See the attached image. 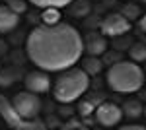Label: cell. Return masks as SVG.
<instances>
[{
    "label": "cell",
    "mask_w": 146,
    "mask_h": 130,
    "mask_svg": "<svg viewBox=\"0 0 146 130\" xmlns=\"http://www.w3.org/2000/svg\"><path fill=\"white\" fill-rule=\"evenodd\" d=\"M25 54L45 72H62L82 58L84 41L78 29L66 22L55 25L41 23L27 35Z\"/></svg>",
    "instance_id": "6da1fadb"
},
{
    "label": "cell",
    "mask_w": 146,
    "mask_h": 130,
    "mask_svg": "<svg viewBox=\"0 0 146 130\" xmlns=\"http://www.w3.org/2000/svg\"><path fill=\"white\" fill-rule=\"evenodd\" d=\"M105 82L111 91L115 93H135L146 82V74L133 60H119L109 66Z\"/></svg>",
    "instance_id": "7a4b0ae2"
},
{
    "label": "cell",
    "mask_w": 146,
    "mask_h": 130,
    "mask_svg": "<svg viewBox=\"0 0 146 130\" xmlns=\"http://www.w3.org/2000/svg\"><path fill=\"white\" fill-rule=\"evenodd\" d=\"M88 87H90V76L78 66H70L62 70L60 76L55 80L53 95L58 103H72L82 97L88 91Z\"/></svg>",
    "instance_id": "3957f363"
},
{
    "label": "cell",
    "mask_w": 146,
    "mask_h": 130,
    "mask_svg": "<svg viewBox=\"0 0 146 130\" xmlns=\"http://www.w3.org/2000/svg\"><path fill=\"white\" fill-rule=\"evenodd\" d=\"M0 119L10 128H16V130H45L47 128V124L41 122L39 119H31V120L22 119L18 115V111L14 109L12 101L2 93H0Z\"/></svg>",
    "instance_id": "277c9868"
},
{
    "label": "cell",
    "mask_w": 146,
    "mask_h": 130,
    "mask_svg": "<svg viewBox=\"0 0 146 130\" xmlns=\"http://www.w3.org/2000/svg\"><path fill=\"white\" fill-rule=\"evenodd\" d=\"M12 105L14 109L18 111V115L25 120H31V119H37V115L41 113V107H43V103H41V99L37 93L33 91H20V93H16V97L12 99Z\"/></svg>",
    "instance_id": "5b68a950"
},
{
    "label": "cell",
    "mask_w": 146,
    "mask_h": 130,
    "mask_svg": "<svg viewBox=\"0 0 146 130\" xmlns=\"http://www.w3.org/2000/svg\"><path fill=\"white\" fill-rule=\"evenodd\" d=\"M100 29L105 37H119V35H125L131 29V22L125 18L121 12H113V14H107L103 16L100 22Z\"/></svg>",
    "instance_id": "8992f818"
},
{
    "label": "cell",
    "mask_w": 146,
    "mask_h": 130,
    "mask_svg": "<svg viewBox=\"0 0 146 130\" xmlns=\"http://www.w3.org/2000/svg\"><path fill=\"white\" fill-rule=\"evenodd\" d=\"M94 115H96V122L98 124L105 126V128H111V126H117L121 122V119H123V109L119 107L117 103L105 99V101H101L100 105L96 107Z\"/></svg>",
    "instance_id": "52a82bcc"
},
{
    "label": "cell",
    "mask_w": 146,
    "mask_h": 130,
    "mask_svg": "<svg viewBox=\"0 0 146 130\" xmlns=\"http://www.w3.org/2000/svg\"><path fill=\"white\" fill-rule=\"evenodd\" d=\"M23 86L27 91H33L37 95L47 93L51 89V78L47 76L45 70H31V72H25L23 74Z\"/></svg>",
    "instance_id": "ba28073f"
},
{
    "label": "cell",
    "mask_w": 146,
    "mask_h": 130,
    "mask_svg": "<svg viewBox=\"0 0 146 130\" xmlns=\"http://www.w3.org/2000/svg\"><path fill=\"white\" fill-rule=\"evenodd\" d=\"M84 41V53L86 54H92V56H101V54L107 51V37L103 33H88L86 37H82Z\"/></svg>",
    "instance_id": "9c48e42d"
},
{
    "label": "cell",
    "mask_w": 146,
    "mask_h": 130,
    "mask_svg": "<svg viewBox=\"0 0 146 130\" xmlns=\"http://www.w3.org/2000/svg\"><path fill=\"white\" fill-rule=\"evenodd\" d=\"M20 23V14L12 10L8 4H0V33H12Z\"/></svg>",
    "instance_id": "30bf717a"
},
{
    "label": "cell",
    "mask_w": 146,
    "mask_h": 130,
    "mask_svg": "<svg viewBox=\"0 0 146 130\" xmlns=\"http://www.w3.org/2000/svg\"><path fill=\"white\" fill-rule=\"evenodd\" d=\"M101 101H105V95L100 93V91L90 93V95H86V97L82 95V97H80V103H78V113L82 117H90V115H94L96 107L100 105Z\"/></svg>",
    "instance_id": "8fae6325"
},
{
    "label": "cell",
    "mask_w": 146,
    "mask_h": 130,
    "mask_svg": "<svg viewBox=\"0 0 146 130\" xmlns=\"http://www.w3.org/2000/svg\"><path fill=\"white\" fill-rule=\"evenodd\" d=\"M23 80V72L20 66H6L0 68V86L2 87H10L12 84Z\"/></svg>",
    "instance_id": "7c38bea8"
},
{
    "label": "cell",
    "mask_w": 146,
    "mask_h": 130,
    "mask_svg": "<svg viewBox=\"0 0 146 130\" xmlns=\"http://www.w3.org/2000/svg\"><path fill=\"white\" fill-rule=\"evenodd\" d=\"M82 60V70L88 74V76H98L101 70H103V60H101L100 56H92V54H86L84 58H80Z\"/></svg>",
    "instance_id": "4fadbf2b"
},
{
    "label": "cell",
    "mask_w": 146,
    "mask_h": 130,
    "mask_svg": "<svg viewBox=\"0 0 146 130\" xmlns=\"http://www.w3.org/2000/svg\"><path fill=\"white\" fill-rule=\"evenodd\" d=\"M121 109H123L125 117H129V119H140V115L144 111V105H142L140 99H127Z\"/></svg>",
    "instance_id": "5bb4252c"
},
{
    "label": "cell",
    "mask_w": 146,
    "mask_h": 130,
    "mask_svg": "<svg viewBox=\"0 0 146 130\" xmlns=\"http://www.w3.org/2000/svg\"><path fill=\"white\" fill-rule=\"evenodd\" d=\"M129 58L136 62V64H142L146 60V43L144 41H133V45L129 47Z\"/></svg>",
    "instance_id": "9a60e30c"
},
{
    "label": "cell",
    "mask_w": 146,
    "mask_h": 130,
    "mask_svg": "<svg viewBox=\"0 0 146 130\" xmlns=\"http://www.w3.org/2000/svg\"><path fill=\"white\" fill-rule=\"evenodd\" d=\"M68 10L74 18H86L92 14V4L88 0H72L68 4Z\"/></svg>",
    "instance_id": "2e32d148"
},
{
    "label": "cell",
    "mask_w": 146,
    "mask_h": 130,
    "mask_svg": "<svg viewBox=\"0 0 146 130\" xmlns=\"http://www.w3.org/2000/svg\"><path fill=\"white\" fill-rule=\"evenodd\" d=\"M27 2H31L37 8H58L60 10V8H66L72 0H27Z\"/></svg>",
    "instance_id": "e0dca14e"
},
{
    "label": "cell",
    "mask_w": 146,
    "mask_h": 130,
    "mask_svg": "<svg viewBox=\"0 0 146 130\" xmlns=\"http://www.w3.org/2000/svg\"><path fill=\"white\" fill-rule=\"evenodd\" d=\"M41 20H43V23H47V25H55V23L60 22V10H58V8H43Z\"/></svg>",
    "instance_id": "ac0fdd59"
},
{
    "label": "cell",
    "mask_w": 146,
    "mask_h": 130,
    "mask_svg": "<svg viewBox=\"0 0 146 130\" xmlns=\"http://www.w3.org/2000/svg\"><path fill=\"white\" fill-rule=\"evenodd\" d=\"M133 45V37L129 35V33H125V35H119V37H113V49L115 51H119V53H123V51H129V47Z\"/></svg>",
    "instance_id": "d6986e66"
},
{
    "label": "cell",
    "mask_w": 146,
    "mask_h": 130,
    "mask_svg": "<svg viewBox=\"0 0 146 130\" xmlns=\"http://www.w3.org/2000/svg\"><path fill=\"white\" fill-rule=\"evenodd\" d=\"M121 14H123L125 18L131 22V20H136V18L140 16V8H138L136 4H125V8H123Z\"/></svg>",
    "instance_id": "ffe728a7"
},
{
    "label": "cell",
    "mask_w": 146,
    "mask_h": 130,
    "mask_svg": "<svg viewBox=\"0 0 146 130\" xmlns=\"http://www.w3.org/2000/svg\"><path fill=\"white\" fill-rule=\"evenodd\" d=\"M6 4H8L16 14H23V12L27 10V2H25V0H6Z\"/></svg>",
    "instance_id": "44dd1931"
},
{
    "label": "cell",
    "mask_w": 146,
    "mask_h": 130,
    "mask_svg": "<svg viewBox=\"0 0 146 130\" xmlns=\"http://www.w3.org/2000/svg\"><path fill=\"white\" fill-rule=\"evenodd\" d=\"M101 60H103V64L111 66V64H115V62H119V60H121V53H119V51H115V53H107V51H105Z\"/></svg>",
    "instance_id": "7402d4cb"
},
{
    "label": "cell",
    "mask_w": 146,
    "mask_h": 130,
    "mask_svg": "<svg viewBox=\"0 0 146 130\" xmlns=\"http://www.w3.org/2000/svg\"><path fill=\"white\" fill-rule=\"evenodd\" d=\"M62 128H64V130H72V128L82 130V128H86V124H84V122H80L78 119H68L66 122L62 124Z\"/></svg>",
    "instance_id": "603a6c76"
},
{
    "label": "cell",
    "mask_w": 146,
    "mask_h": 130,
    "mask_svg": "<svg viewBox=\"0 0 146 130\" xmlns=\"http://www.w3.org/2000/svg\"><path fill=\"white\" fill-rule=\"evenodd\" d=\"M121 128L123 130H144V126H142V124H125Z\"/></svg>",
    "instance_id": "cb8c5ba5"
},
{
    "label": "cell",
    "mask_w": 146,
    "mask_h": 130,
    "mask_svg": "<svg viewBox=\"0 0 146 130\" xmlns=\"http://www.w3.org/2000/svg\"><path fill=\"white\" fill-rule=\"evenodd\" d=\"M138 29H140V31L146 35V14L142 16V18H140V22H138Z\"/></svg>",
    "instance_id": "d4e9b609"
},
{
    "label": "cell",
    "mask_w": 146,
    "mask_h": 130,
    "mask_svg": "<svg viewBox=\"0 0 146 130\" xmlns=\"http://www.w3.org/2000/svg\"><path fill=\"white\" fill-rule=\"evenodd\" d=\"M6 53H8V45L6 41H0V56H4Z\"/></svg>",
    "instance_id": "484cf974"
},
{
    "label": "cell",
    "mask_w": 146,
    "mask_h": 130,
    "mask_svg": "<svg viewBox=\"0 0 146 130\" xmlns=\"http://www.w3.org/2000/svg\"><path fill=\"white\" fill-rule=\"evenodd\" d=\"M60 115H66V117H68V115H70V109H66V107L60 109Z\"/></svg>",
    "instance_id": "4316f807"
},
{
    "label": "cell",
    "mask_w": 146,
    "mask_h": 130,
    "mask_svg": "<svg viewBox=\"0 0 146 130\" xmlns=\"http://www.w3.org/2000/svg\"><path fill=\"white\" fill-rule=\"evenodd\" d=\"M142 64H144V68H142V70H144V74H146V60H144V62H142Z\"/></svg>",
    "instance_id": "83f0119b"
},
{
    "label": "cell",
    "mask_w": 146,
    "mask_h": 130,
    "mask_svg": "<svg viewBox=\"0 0 146 130\" xmlns=\"http://www.w3.org/2000/svg\"><path fill=\"white\" fill-rule=\"evenodd\" d=\"M142 115H144V117H146V105H144V111H142Z\"/></svg>",
    "instance_id": "f1b7e54d"
},
{
    "label": "cell",
    "mask_w": 146,
    "mask_h": 130,
    "mask_svg": "<svg viewBox=\"0 0 146 130\" xmlns=\"http://www.w3.org/2000/svg\"><path fill=\"white\" fill-rule=\"evenodd\" d=\"M140 2H146V0H140Z\"/></svg>",
    "instance_id": "f546056e"
},
{
    "label": "cell",
    "mask_w": 146,
    "mask_h": 130,
    "mask_svg": "<svg viewBox=\"0 0 146 130\" xmlns=\"http://www.w3.org/2000/svg\"><path fill=\"white\" fill-rule=\"evenodd\" d=\"M144 43H146V39H144Z\"/></svg>",
    "instance_id": "4dcf8cb0"
}]
</instances>
